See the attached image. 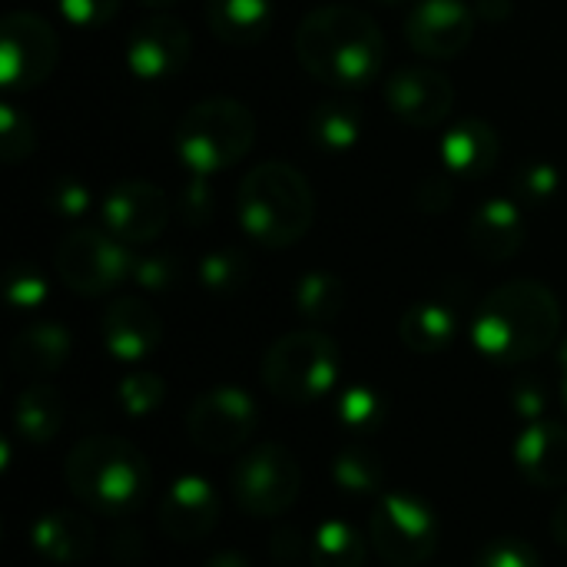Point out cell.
<instances>
[{
  "label": "cell",
  "instance_id": "cell-24",
  "mask_svg": "<svg viewBox=\"0 0 567 567\" xmlns=\"http://www.w3.org/2000/svg\"><path fill=\"white\" fill-rule=\"evenodd\" d=\"M209 30L229 47H256L272 23V0H206Z\"/></svg>",
  "mask_w": 567,
  "mask_h": 567
},
{
  "label": "cell",
  "instance_id": "cell-11",
  "mask_svg": "<svg viewBox=\"0 0 567 567\" xmlns=\"http://www.w3.org/2000/svg\"><path fill=\"white\" fill-rule=\"evenodd\" d=\"M53 27L27 10L7 13L0 23V80L7 90H33L56 66Z\"/></svg>",
  "mask_w": 567,
  "mask_h": 567
},
{
  "label": "cell",
  "instance_id": "cell-40",
  "mask_svg": "<svg viewBox=\"0 0 567 567\" xmlns=\"http://www.w3.org/2000/svg\"><path fill=\"white\" fill-rule=\"evenodd\" d=\"M512 405H515L518 419H525V422L532 425V422H542V415H545V409H548V395H545L542 382L522 379V382L515 385V392H512Z\"/></svg>",
  "mask_w": 567,
  "mask_h": 567
},
{
  "label": "cell",
  "instance_id": "cell-32",
  "mask_svg": "<svg viewBox=\"0 0 567 567\" xmlns=\"http://www.w3.org/2000/svg\"><path fill=\"white\" fill-rule=\"evenodd\" d=\"M249 279V262L236 249H216L199 259V286L209 296H233L246 286Z\"/></svg>",
  "mask_w": 567,
  "mask_h": 567
},
{
  "label": "cell",
  "instance_id": "cell-46",
  "mask_svg": "<svg viewBox=\"0 0 567 567\" xmlns=\"http://www.w3.org/2000/svg\"><path fill=\"white\" fill-rule=\"evenodd\" d=\"M140 3H143V7H159V10H163V7H176L179 0H140Z\"/></svg>",
  "mask_w": 567,
  "mask_h": 567
},
{
  "label": "cell",
  "instance_id": "cell-27",
  "mask_svg": "<svg viewBox=\"0 0 567 567\" xmlns=\"http://www.w3.org/2000/svg\"><path fill=\"white\" fill-rule=\"evenodd\" d=\"M332 482L339 492H346L352 498L382 495L385 465H382L379 452H372L369 445H349L332 462Z\"/></svg>",
  "mask_w": 567,
  "mask_h": 567
},
{
  "label": "cell",
  "instance_id": "cell-18",
  "mask_svg": "<svg viewBox=\"0 0 567 567\" xmlns=\"http://www.w3.org/2000/svg\"><path fill=\"white\" fill-rule=\"evenodd\" d=\"M439 156L455 179H482L498 166L502 140L488 120L465 116L442 133Z\"/></svg>",
  "mask_w": 567,
  "mask_h": 567
},
{
  "label": "cell",
  "instance_id": "cell-34",
  "mask_svg": "<svg viewBox=\"0 0 567 567\" xmlns=\"http://www.w3.org/2000/svg\"><path fill=\"white\" fill-rule=\"evenodd\" d=\"M37 146V133L30 116H23L13 103L0 106V153L7 163H23Z\"/></svg>",
  "mask_w": 567,
  "mask_h": 567
},
{
  "label": "cell",
  "instance_id": "cell-42",
  "mask_svg": "<svg viewBox=\"0 0 567 567\" xmlns=\"http://www.w3.org/2000/svg\"><path fill=\"white\" fill-rule=\"evenodd\" d=\"M478 13H482L485 20L498 23L502 17L512 13V3H508V0H478Z\"/></svg>",
  "mask_w": 567,
  "mask_h": 567
},
{
  "label": "cell",
  "instance_id": "cell-33",
  "mask_svg": "<svg viewBox=\"0 0 567 567\" xmlns=\"http://www.w3.org/2000/svg\"><path fill=\"white\" fill-rule=\"evenodd\" d=\"M163 399H166V385L153 372H133V375L120 379V385H116V405L130 419L153 415L163 405Z\"/></svg>",
  "mask_w": 567,
  "mask_h": 567
},
{
  "label": "cell",
  "instance_id": "cell-1",
  "mask_svg": "<svg viewBox=\"0 0 567 567\" xmlns=\"http://www.w3.org/2000/svg\"><path fill=\"white\" fill-rule=\"evenodd\" d=\"M561 332V306L555 292L535 279H515L492 289L472 322L475 349L495 365H522L555 346Z\"/></svg>",
  "mask_w": 567,
  "mask_h": 567
},
{
  "label": "cell",
  "instance_id": "cell-17",
  "mask_svg": "<svg viewBox=\"0 0 567 567\" xmlns=\"http://www.w3.org/2000/svg\"><path fill=\"white\" fill-rule=\"evenodd\" d=\"M163 342V322L156 309L136 296L113 299L103 312V346L116 362H143Z\"/></svg>",
  "mask_w": 567,
  "mask_h": 567
},
{
  "label": "cell",
  "instance_id": "cell-28",
  "mask_svg": "<svg viewBox=\"0 0 567 567\" xmlns=\"http://www.w3.org/2000/svg\"><path fill=\"white\" fill-rule=\"evenodd\" d=\"M292 299L306 322L326 326V322H336L346 309V282L332 272H306L296 282Z\"/></svg>",
  "mask_w": 567,
  "mask_h": 567
},
{
  "label": "cell",
  "instance_id": "cell-37",
  "mask_svg": "<svg viewBox=\"0 0 567 567\" xmlns=\"http://www.w3.org/2000/svg\"><path fill=\"white\" fill-rule=\"evenodd\" d=\"M56 10L70 27L96 30L120 13V0H56Z\"/></svg>",
  "mask_w": 567,
  "mask_h": 567
},
{
  "label": "cell",
  "instance_id": "cell-8",
  "mask_svg": "<svg viewBox=\"0 0 567 567\" xmlns=\"http://www.w3.org/2000/svg\"><path fill=\"white\" fill-rule=\"evenodd\" d=\"M299 488H302L299 462L279 442L256 445L233 468V498L252 518L286 515L296 505Z\"/></svg>",
  "mask_w": 567,
  "mask_h": 567
},
{
  "label": "cell",
  "instance_id": "cell-6",
  "mask_svg": "<svg viewBox=\"0 0 567 567\" xmlns=\"http://www.w3.org/2000/svg\"><path fill=\"white\" fill-rule=\"evenodd\" d=\"M339 349L326 332H289L262 359V385L286 405H312L339 382Z\"/></svg>",
  "mask_w": 567,
  "mask_h": 567
},
{
  "label": "cell",
  "instance_id": "cell-14",
  "mask_svg": "<svg viewBox=\"0 0 567 567\" xmlns=\"http://www.w3.org/2000/svg\"><path fill=\"white\" fill-rule=\"evenodd\" d=\"M385 103L412 130H435L455 106V86L439 70L402 66L385 83Z\"/></svg>",
  "mask_w": 567,
  "mask_h": 567
},
{
  "label": "cell",
  "instance_id": "cell-5",
  "mask_svg": "<svg viewBox=\"0 0 567 567\" xmlns=\"http://www.w3.org/2000/svg\"><path fill=\"white\" fill-rule=\"evenodd\" d=\"M256 143V116L246 103L213 96L196 103L176 126V156L196 176L239 163Z\"/></svg>",
  "mask_w": 567,
  "mask_h": 567
},
{
  "label": "cell",
  "instance_id": "cell-22",
  "mask_svg": "<svg viewBox=\"0 0 567 567\" xmlns=\"http://www.w3.org/2000/svg\"><path fill=\"white\" fill-rule=\"evenodd\" d=\"M70 332L56 322H37L27 326L13 342H10V365L20 375L43 379L63 369L70 359Z\"/></svg>",
  "mask_w": 567,
  "mask_h": 567
},
{
  "label": "cell",
  "instance_id": "cell-26",
  "mask_svg": "<svg viewBox=\"0 0 567 567\" xmlns=\"http://www.w3.org/2000/svg\"><path fill=\"white\" fill-rule=\"evenodd\" d=\"M362 136V110L355 103L326 100L309 113V140L316 150L339 156L349 153Z\"/></svg>",
  "mask_w": 567,
  "mask_h": 567
},
{
  "label": "cell",
  "instance_id": "cell-25",
  "mask_svg": "<svg viewBox=\"0 0 567 567\" xmlns=\"http://www.w3.org/2000/svg\"><path fill=\"white\" fill-rule=\"evenodd\" d=\"M13 425L17 435L30 445H47L56 439L60 425H63V395L47 385V382H33L17 395L13 405Z\"/></svg>",
  "mask_w": 567,
  "mask_h": 567
},
{
  "label": "cell",
  "instance_id": "cell-7",
  "mask_svg": "<svg viewBox=\"0 0 567 567\" xmlns=\"http://www.w3.org/2000/svg\"><path fill=\"white\" fill-rule=\"evenodd\" d=\"M439 518L435 512L409 495V492H385L375 498L369 518V542L372 551L389 567H419L439 551Z\"/></svg>",
  "mask_w": 567,
  "mask_h": 567
},
{
  "label": "cell",
  "instance_id": "cell-15",
  "mask_svg": "<svg viewBox=\"0 0 567 567\" xmlns=\"http://www.w3.org/2000/svg\"><path fill=\"white\" fill-rule=\"evenodd\" d=\"M475 37V10L465 0H419L405 17V40L425 56H458Z\"/></svg>",
  "mask_w": 567,
  "mask_h": 567
},
{
  "label": "cell",
  "instance_id": "cell-36",
  "mask_svg": "<svg viewBox=\"0 0 567 567\" xmlns=\"http://www.w3.org/2000/svg\"><path fill=\"white\" fill-rule=\"evenodd\" d=\"M475 567H542V558L522 538H495L475 555Z\"/></svg>",
  "mask_w": 567,
  "mask_h": 567
},
{
  "label": "cell",
  "instance_id": "cell-41",
  "mask_svg": "<svg viewBox=\"0 0 567 567\" xmlns=\"http://www.w3.org/2000/svg\"><path fill=\"white\" fill-rule=\"evenodd\" d=\"M206 176H196V183L183 193V213L189 216V219H203L206 213H209V206H213V196L206 193V183H203Z\"/></svg>",
  "mask_w": 567,
  "mask_h": 567
},
{
  "label": "cell",
  "instance_id": "cell-31",
  "mask_svg": "<svg viewBox=\"0 0 567 567\" xmlns=\"http://www.w3.org/2000/svg\"><path fill=\"white\" fill-rule=\"evenodd\" d=\"M512 193H515V203L545 209L561 193V169L548 159H525L512 176Z\"/></svg>",
  "mask_w": 567,
  "mask_h": 567
},
{
  "label": "cell",
  "instance_id": "cell-12",
  "mask_svg": "<svg viewBox=\"0 0 567 567\" xmlns=\"http://www.w3.org/2000/svg\"><path fill=\"white\" fill-rule=\"evenodd\" d=\"M100 219L113 239L126 246H143V243H153L166 229L169 203L163 189L146 179H123L110 186V193L103 196Z\"/></svg>",
  "mask_w": 567,
  "mask_h": 567
},
{
  "label": "cell",
  "instance_id": "cell-30",
  "mask_svg": "<svg viewBox=\"0 0 567 567\" xmlns=\"http://www.w3.org/2000/svg\"><path fill=\"white\" fill-rule=\"evenodd\" d=\"M336 415H339V425L349 429L352 435H372L385 422L389 405H385L379 389H372V385H349L339 395Z\"/></svg>",
  "mask_w": 567,
  "mask_h": 567
},
{
  "label": "cell",
  "instance_id": "cell-23",
  "mask_svg": "<svg viewBox=\"0 0 567 567\" xmlns=\"http://www.w3.org/2000/svg\"><path fill=\"white\" fill-rule=\"evenodd\" d=\"M455 332H458V316L442 299H425V302L409 306L399 322V339L415 355L445 352L455 342Z\"/></svg>",
  "mask_w": 567,
  "mask_h": 567
},
{
  "label": "cell",
  "instance_id": "cell-21",
  "mask_svg": "<svg viewBox=\"0 0 567 567\" xmlns=\"http://www.w3.org/2000/svg\"><path fill=\"white\" fill-rule=\"evenodd\" d=\"M30 545L50 565H80L96 551V528L76 512H47L33 522Z\"/></svg>",
  "mask_w": 567,
  "mask_h": 567
},
{
  "label": "cell",
  "instance_id": "cell-35",
  "mask_svg": "<svg viewBox=\"0 0 567 567\" xmlns=\"http://www.w3.org/2000/svg\"><path fill=\"white\" fill-rule=\"evenodd\" d=\"M47 276L33 266V262H17L7 272V302L13 309H37L47 302Z\"/></svg>",
  "mask_w": 567,
  "mask_h": 567
},
{
  "label": "cell",
  "instance_id": "cell-9",
  "mask_svg": "<svg viewBox=\"0 0 567 567\" xmlns=\"http://www.w3.org/2000/svg\"><path fill=\"white\" fill-rule=\"evenodd\" d=\"M133 252L106 229H76L56 246V276L76 296H103L133 276Z\"/></svg>",
  "mask_w": 567,
  "mask_h": 567
},
{
  "label": "cell",
  "instance_id": "cell-3",
  "mask_svg": "<svg viewBox=\"0 0 567 567\" xmlns=\"http://www.w3.org/2000/svg\"><path fill=\"white\" fill-rule=\"evenodd\" d=\"M66 488L96 515L130 518L153 492L150 458L120 435H90L66 452Z\"/></svg>",
  "mask_w": 567,
  "mask_h": 567
},
{
  "label": "cell",
  "instance_id": "cell-29",
  "mask_svg": "<svg viewBox=\"0 0 567 567\" xmlns=\"http://www.w3.org/2000/svg\"><path fill=\"white\" fill-rule=\"evenodd\" d=\"M369 545L346 522H326L312 535V561L316 567H362Z\"/></svg>",
  "mask_w": 567,
  "mask_h": 567
},
{
  "label": "cell",
  "instance_id": "cell-38",
  "mask_svg": "<svg viewBox=\"0 0 567 567\" xmlns=\"http://www.w3.org/2000/svg\"><path fill=\"white\" fill-rule=\"evenodd\" d=\"M176 276H179V266H176V259L169 252L143 256L133 266V279L146 292H169L176 286Z\"/></svg>",
  "mask_w": 567,
  "mask_h": 567
},
{
  "label": "cell",
  "instance_id": "cell-13",
  "mask_svg": "<svg viewBox=\"0 0 567 567\" xmlns=\"http://www.w3.org/2000/svg\"><path fill=\"white\" fill-rule=\"evenodd\" d=\"M193 37L176 17H150L126 37V66L143 83H166L189 63Z\"/></svg>",
  "mask_w": 567,
  "mask_h": 567
},
{
  "label": "cell",
  "instance_id": "cell-2",
  "mask_svg": "<svg viewBox=\"0 0 567 567\" xmlns=\"http://www.w3.org/2000/svg\"><path fill=\"white\" fill-rule=\"evenodd\" d=\"M296 56L309 76L329 86H365L382 70L385 37L369 13L329 3L299 23Z\"/></svg>",
  "mask_w": 567,
  "mask_h": 567
},
{
  "label": "cell",
  "instance_id": "cell-39",
  "mask_svg": "<svg viewBox=\"0 0 567 567\" xmlns=\"http://www.w3.org/2000/svg\"><path fill=\"white\" fill-rule=\"evenodd\" d=\"M50 206L53 213H60L63 219H76L90 209V189L76 179H60L50 189Z\"/></svg>",
  "mask_w": 567,
  "mask_h": 567
},
{
  "label": "cell",
  "instance_id": "cell-45",
  "mask_svg": "<svg viewBox=\"0 0 567 567\" xmlns=\"http://www.w3.org/2000/svg\"><path fill=\"white\" fill-rule=\"evenodd\" d=\"M561 405L567 412V342L561 346Z\"/></svg>",
  "mask_w": 567,
  "mask_h": 567
},
{
  "label": "cell",
  "instance_id": "cell-47",
  "mask_svg": "<svg viewBox=\"0 0 567 567\" xmlns=\"http://www.w3.org/2000/svg\"><path fill=\"white\" fill-rule=\"evenodd\" d=\"M382 7H395V3H405V0H379Z\"/></svg>",
  "mask_w": 567,
  "mask_h": 567
},
{
  "label": "cell",
  "instance_id": "cell-20",
  "mask_svg": "<svg viewBox=\"0 0 567 567\" xmlns=\"http://www.w3.org/2000/svg\"><path fill=\"white\" fill-rule=\"evenodd\" d=\"M472 249L488 262H505L525 246V213L515 199L492 196L468 219Z\"/></svg>",
  "mask_w": 567,
  "mask_h": 567
},
{
  "label": "cell",
  "instance_id": "cell-4",
  "mask_svg": "<svg viewBox=\"0 0 567 567\" xmlns=\"http://www.w3.org/2000/svg\"><path fill=\"white\" fill-rule=\"evenodd\" d=\"M236 216L249 239L269 249L299 243L316 216V196L309 179L279 159L252 166L236 196Z\"/></svg>",
  "mask_w": 567,
  "mask_h": 567
},
{
  "label": "cell",
  "instance_id": "cell-19",
  "mask_svg": "<svg viewBox=\"0 0 567 567\" xmlns=\"http://www.w3.org/2000/svg\"><path fill=\"white\" fill-rule=\"evenodd\" d=\"M515 465L535 488L567 485V429L561 422L542 419L525 425L515 442Z\"/></svg>",
  "mask_w": 567,
  "mask_h": 567
},
{
  "label": "cell",
  "instance_id": "cell-10",
  "mask_svg": "<svg viewBox=\"0 0 567 567\" xmlns=\"http://www.w3.org/2000/svg\"><path fill=\"white\" fill-rule=\"evenodd\" d=\"M259 429V409L249 392L236 385L209 389L196 399L186 419L189 442L209 455H233L252 442Z\"/></svg>",
  "mask_w": 567,
  "mask_h": 567
},
{
  "label": "cell",
  "instance_id": "cell-44",
  "mask_svg": "<svg viewBox=\"0 0 567 567\" xmlns=\"http://www.w3.org/2000/svg\"><path fill=\"white\" fill-rule=\"evenodd\" d=\"M551 532H555V538H558V545H565L567 548V495L561 498V505H558V512H555V522H551Z\"/></svg>",
  "mask_w": 567,
  "mask_h": 567
},
{
  "label": "cell",
  "instance_id": "cell-16",
  "mask_svg": "<svg viewBox=\"0 0 567 567\" xmlns=\"http://www.w3.org/2000/svg\"><path fill=\"white\" fill-rule=\"evenodd\" d=\"M219 525V495L203 475L176 478L159 502V532L176 545L203 542Z\"/></svg>",
  "mask_w": 567,
  "mask_h": 567
},
{
  "label": "cell",
  "instance_id": "cell-43",
  "mask_svg": "<svg viewBox=\"0 0 567 567\" xmlns=\"http://www.w3.org/2000/svg\"><path fill=\"white\" fill-rule=\"evenodd\" d=\"M203 567H252V565H249V558H246V555H239V551H219V555H213V558H209Z\"/></svg>",
  "mask_w": 567,
  "mask_h": 567
}]
</instances>
